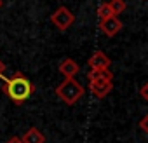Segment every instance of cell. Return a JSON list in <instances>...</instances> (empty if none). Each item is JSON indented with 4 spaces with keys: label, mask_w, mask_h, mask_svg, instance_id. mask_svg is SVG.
<instances>
[{
    "label": "cell",
    "mask_w": 148,
    "mask_h": 143,
    "mask_svg": "<svg viewBox=\"0 0 148 143\" xmlns=\"http://www.w3.org/2000/svg\"><path fill=\"white\" fill-rule=\"evenodd\" d=\"M21 141H23V143H44V141H45V136H44V133H42L40 129L30 127V129L23 134Z\"/></svg>",
    "instance_id": "8"
},
{
    "label": "cell",
    "mask_w": 148,
    "mask_h": 143,
    "mask_svg": "<svg viewBox=\"0 0 148 143\" xmlns=\"http://www.w3.org/2000/svg\"><path fill=\"white\" fill-rule=\"evenodd\" d=\"M146 93H148V84L145 82V84L141 86V91H139V94H141L143 100H148V94H146Z\"/></svg>",
    "instance_id": "12"
},
{
    "label": "cell",
    "mask_w": 148,
    "mask_h": 143,
    "mask_svg": "<svg viewBox=\"0 0 148 143\" xmlns=\"http://www.w3.org/2000/svg\"><path fill=\"white\" fill-rule=\"evenodd\" d=\"M4 72H5V65H4V61L0 59V77L4 75Z\"/></svg>",
    "instance_id": "15"
},
{
    "label": "cell",
    "mask_w": 148,
    "mask_h": 143,
    "mask_svg": "<svg viewBox=\"0 0 148 143\" xmlns=\"http://www.w3.org/2000/svg\"><path fill=\"white\" fill-rule=\"evenodd\" d=\"M2 91L16 103V105H23L33 93V84L32 80L23 75L21 72H14L12 77H9L4 86H2Z\"/></svg>",
    "instance_id": "1"
},
{
    "label": "cell",
    "mask_w": 148,
    "mask_h": 143,
    "mask_svg": "<svg viewBox=\"0 0 148 143\" xmlns=\"http://www.w3.org/2000/svg\"><path fill=\"white\" fill-rule=\"evenodd\" d=\"M89 89L96 98H105L106 94H110V91L113 89V82L112 80H101V82H89Z\"/></svg>",
    "instance_id": "7"
},
{
    "label": "cell",
    "mask_w": 148,
    "mask_h": 143,
    "mask_svg": "<svg viewBox=\"0 0 148 143\" xmlns=\"http://www.w3.org/2000/svg\"><path fill=\"white\" fill-rule=\"evenodd\" d=\"M80 72V66L73 61L71 58H64L59 63V74L64 75V79H75V75Z\"/></svg>",
    "instance_id": "6"
},
{
    "label": "cell",
    "mask_w": 148,
    "mask_h": 143,
    "mask_svg": "<svg viewBox=\"0 0 148 143\" xmlns=\"http://www.w3.org/2000/svg\"><path fill=\"white\" fill-rule=\"evenodd\" d=\"M98 16H99V21H103V19H108V18H113V12H112V9H110L108 2L99 6V9H98Z\"/></svg>",
    "instance_id": "11"
},
{
    "label": "cell",
    "mask_w": 148,
    "mask_h": 143,
    "mask_svg": "<svg viewBox=\"0 0 148 143\" xmlns=\"http://www.w3.org/2000/svg\"><path fill=\"white\" fill-rule=\"evenodd\" d=\"M108 6H110V9H112V12H113L115 18L125 11V2H124V0H110Z\"/></svg>",
    "instance_id": "10"
},
{
    "label": "cell",
    "mask_w": 148,
    "mask_h": 143,
    "mask_svg": "<svg viewBox=\"0 0 148 143\" xmlns=\"http://www.w3.org/2000/svg\"><path fill=\"white\" fill-rule=\"evenodd\" d=\"M122 21L119 19V18H108V19H103V21H99V28H101V32L106 35V37H115L120 30H122Z\"/></svg>",
    "instance_id": "5"
},
{
    "label": "cell",
    "mask_w": 148,
    "mask_h": 143,
    "mask_svg": "<svg viewBox=\"0 0 148 143\" xmlns=\"http://www.w3.org/2000/svg\"><path fill=\"white\" fill-rule=\"evenodd\" d=\"M87 65L91 70H110V58L103 52V51H96L89 59H87Z\"/></svg>",
    "instance_id": "4"
},
{
    "label": "cell",
    "mask_w": 148,
    "mask_h": 143,
    "mask_svg": "<svg viewBox=\"0 0 148 143\" xmlns=\"http://www.w3.org/2000/svg\"><path fill=\"white\" fill-rule=\"evenodd\" d=\"M0 9H2V0H0Z\"/></svg>",
    "instance_id": "16"
},
{
    "label": "cell",
    "mask_w": 148,
    "mask_h": 143,
    "mask_svg": "<svg viewBox=\"0 0 148 143\" xmlns=\"http://www.w3.org/2000/svg\"><path fill=\"white\" fill-rule=\"evenodd\" d=\"M146 122H148V117L145 115V117L141 119V122H139V127H141L143 133H148V126H146Z\"/></svg>",
    "instance_id": "13"
},
{
    "label": "cell",
    "mask_w": 148,
    "mask_h": 143,
    "mask_svg": "<svg viewBox=\"0 0 148 143\" xmlns=\"http://www.w3.org/2000/svg\"><path fill=\"white\" fill-rule=\"evenodd\" d=\"M51 21H52V25H54L58 30L64 32V30H68V28L73 25L75 16H73V12H71L68 7L61 6V7H58V9L51 14Z\"/></svg>",
    "instance_id": "3"
},
{
    "label": "cell",
    "mask_w": 148,
    "mask_h": 143,
    "mask_svg": "<svg viewBox=\"0 0 148 143\" xmlns=\"http://www.w3.org/2000/svg\"><path fill=\"white\" fill-rule=\"evenodd\" d=\"M56 94H58V98H59L63 103H66V105H75V103L86 94V89H84V86H82L79 80H75V79H64V80L56 87Z\"/></svg>",
    "instance_id": "2"
},
{
    "label": "cell",
    "mask_w": 148,
    "mask_h": 143,
    "mask_svg": "<svg viewBox=\"0 0 148 143\" xmlns=\"http://www.w3.org/2000/svg\"><path fill=\"white\" fill-rule=\"evenodd\" d=\"M89 82H101V80H113V74L110 70H89L87 74Z\"/></svg>",
    "instance_id": "9"
},
{
    "label": "cell",
    "mask_w": 148,
    "mask_h": 143,
    "mask_svg": "<svg viewBox=\"0 0 148 143\" xmlns=\"http://www.w3.org/2000/svg\"><path fill=\"white\" fill-rule=\"evenodd\" d=\"M5 143H23V141H21V138H18V136H12V138H11L9 141H5Z\"/></svg>",
    "instance_id": "14"
}]
</instances>
